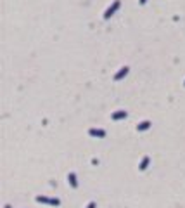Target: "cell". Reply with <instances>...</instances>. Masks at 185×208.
<instances>
[{"mask_svg":"<svg viewBox=\"0 0 185 208\" xmlns=\"http://www.w3.org/2000/svg\"><path fill=\"white\" fill-rule=\"evenodd\" d=\"M36 203H45V205H50V206H59L61 201L57 198H47V196H36Z\"/></svg>","mask_w":185,"mask_h":208,"instance_id":"6da1fadb","label":"cell"},{"mask_svg":"<svg viewBox=\"0 0 185 208\" xmlns=\"http://www.w3.org/2000/svg\"><path fill=\"white\" fill-rule=\"evenodd\" d=\"M119 7H121V2H119V0H114V2H113V5H109V7H107V11L104 12V19H109L111 16H113V14L119 9Z\"/></svg>","mask_w":185,"mask_h":208,"instance_id":"7a4b0ae2","label":"cell"},{"mask_svg":"<svg viewBox=\"0 0 185 208\" xmlns=\"http://www.w3.org/2000/svg\"><path fill=\"white\" fill-rule=\"evenodd\" d=\"M88 134H90L92 137H99V139L106 137V130H102V129H90V130H88Z\"/></svg>","mask_w":185,"mask_h":208,"instance_id":"3957f363","label":"cell"},{"mask_svg":"<svg viewBox=\"0 0 185 208\" xmlns=\"http://www.w3.org/2000/svg\"><path fill=\"white\" fill-rule=\"evenodd\" d=\"M128 71H130V68H128V66H123V68H121V70H119L118 73L114 75V80H116V82H119L121 78H125V76L128 75Z\"/></svg>","mask_w":185,"mask_h":208,"instance_id":"277c9868","label":"cell"},{"mask_svg":"<svg viewBox=\"0 0 185 208\" xmlns=\"http://www.w3.org/2000/svg\"><path fill=\"white\" fill-rule=\"evenodd\" d=\"M126 116H128L126 111H116V113H113V116H111V118L114 120V121H118V120H125Z\"/></svg>","mask_w":185,"mask_h":208,"instance_id":"5b68a950","label":"cell"},{"mask_svg":"<svg viewBox=\"0 0 185 208\" xmlns=\"http://www.w3.org/2000/svg\"><path fill=\"white\" fill-rule=\"evenodd\" d=\"M150 125H152V123H150V121H147V120H146V121H142V123H138V125H137V130H138V132H144V130H149V129H150Z\"/></svg>","mask_w":185,"mask_h":208,"instance_id":"8992f818","label":"cell"},{"mask_svg":"<svg viewBox=\"0 0 185 208\" xmlns=\"http://www.w3.org/2000/svg\"><path fill=\"white\" fill-rule=\"evenodd\" d=\"M68 182L71 184V187H73V189H76V187H78V180H76V175L73 172L68 175Z\"/></svg>","mask_w":185,"mask_h":208,"instance_id":"52a82bcc","label":"cell"},{"mask_svg":"<svg viewBox=\"0 0 185 208\" xmlns=\"http://www.w3.org/2000/svg\"><path fill=\"white\" fill-rule=\"evenodd\" d=\"M149 163H150V159H149V156H144L142 158V161H140V165H138V168L144 172V170H147V167H149Z\"/></svg>","mask_w":185,"mask_h":208,"instance_id":"ba28073f","label":"cell"},{"mask_svg":"<svg viewBox=\"0 0 185 208\" xmlns=\"http://www.w3.org/2000/svg\"><path fill=\"white\" fill-rule=\"evenodd\" d=\"M95 206H97V205L93 203V201H92V203H88V205H87V208H95Z\"/></svg>","mask_w":185,"mask_h":208,"instance_id":"9c48e42d","label":"cell"},{"mask_svg":"<svg viewBox=\"0 0 185 208\" xmlns=\"http://www.w3.org/2000/svg\"><path fill=\"white\" fill-rule=\"evenodd\" d=\"M138 2H140V5H146L147 4V0H138Z\"/></svg>","mask_w":185,"mask_h":208,"instance_id":"30bf717a","label":"cell"},{"mask_svg":"<svg viewBox=\"0 0 185 208\" xmlns=\"http://www.w3.org/2000/svg\"><path fill=\"white\" fill-rule=\"evenodd\" d=\"M4 208H10V205H5V206Z\"/></svg>","mask_w":185,"mask_h":208,"instance_id":"8fae6325","label":"cell"}]
</instances>
